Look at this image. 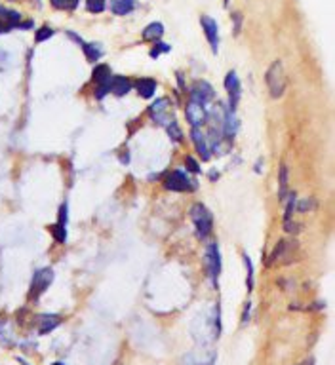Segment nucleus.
<instances>
[{"instance_id": "f257e3e1", "label": "nucleus", "mask_w": 335, "mask_h": 365, "mask_svg": "<svg viewBox=\"0 0 335 365\" xmlns=\"http://www.w3.org/2000/svg\"><path fill=\"white\" fill-rule=\"evenodd\" d=\"M265 80H267V88H269V93L272 99H280L286 91V86H288V78H286V73H284V65L282 61H274L267 69V75H265Z\"/></svg>"}, {"instance_id": "f03ea898", "label": "nucleus", "mask_w": 335, "mask_h": 365, "mask_svg": "<svg viewBox=\"0 0 335 365\" xmlns=\"http://www.w3.org/2000/svg\"><path fill=\"white\" fill-rule=\"evenodd\" d=\"M191 219L196 226V236L200 240H208L214 230V215L204 204H195L191 207Z\"/></svg>"}, {"instance_id": "7ed1b4c3", "label": "nucleus", "mask_w": 335, "mask_h": 365, "mask_svg": "<svg viewBox=\"0 0 335 365\" xmlns=\"http://www.w3.org/2000/svg\"><path fill=\"white\" fill-rule=\"evenodd\" d=\"M164 188L173 190V192H191V190L196 188V184L195 181L189 179V175L185 172L175 170V172H170L164 177Z\"/></svg>"}, {"instance_id": "20e7f679", "label": "nucleus", "mask_w": 335, "mask_h": 365, "mask_svg": "<svg viewBox=\"0 0 335 365\" xmlns=\"http://www.w3.org/2000/svg\"><path fill=\"white\" fill-rule=\"evenodd\" d=\"M206 270H208V278L212 281V285L217 287L219 274H221V253H219V246L216 242H212L206 249Z\"/></svg>"}, {"instance_id": "39448f33", "label": "nucleus", "mask_w": 335, "mask_h": 365, "mask_svg": "<svg viewBox=\"0 0 335 365\" xmlns=\"http://www.w3.org/2000/svg\"><path fill=\"white\" fill-rule=\"evenodd\" d=\"M185 114H187V120L193 128H202L208 122V108H206V105L198 103L195 99L189 101V105L185 108Z\"/></svg>"}, {"instance_id": "423d86ee", "label": "nucleus", "mask_w": 335, "mask_h": 365, "mask_svg": "<svg viewBox=\"0 0 335 365\" xmlns=\"http://www.w3.org/2000/svg\"><path fill=\"white\" fill-rule=\"evenodd\" d=\"M170 107H172L170 99L168 97H160V99H156L151 107H149V114H151V118L156 124L166 126L170 122Z\"/></svg>"}, {"instance_id": "0eeeda50", "label": "nucleus", "mask_w": 335, "mask_h": 365, "mask_svg": "<svg viewBox=\"0 0 335 365\" xmlns=\"http://www.w3.org/2000/svg\"><path fill=\"white\" fill-rule=\"evenodd\" d=\"M297 251V242H286L282 240L270 253V263H290Z\"/></svg>"}, {"instance_id": "6e6552de", "label": "nucleus", "mask_w": 335, "mask_h": 365, "mask_svg": "<svg viewBox=\"0 0 335 365\" xmlns=\"http://www.w3.org/2000/svg\"><path fill=\"white\" fill-rule=\"evenodd\" d=\"M54 279V270L52 269H42L38 270L31 279V297H38L40 293L48 289V285Z\"/></svg>"}, {"instance_id": "1a4fd4ad", "label": "nucleus", "mask_w": 335, "mask_h": 365, "mask_svg": "<svg viewBox=\"0 0 335 365\" xmlns=\"http://www.w3.org/2000/svg\"><path fill=\"white\" fill-rule=\"evenodd\" d=\"M111 69L109 65H98L94 69V82L98 84V93L96 97L98 99H103V97L109 93V82H111Z\"/></svg>"}, {"instance_id": "9d476101", "label": "nucleus", "mask_w": 335, "mask_h": 365, "mask_svg": "<svg viewBox=\"0 0 335 365\" xmlns=\"http://www.w3.org/2000/svg\"><path fill=\"white\" fill-rule=\"evenodd\" d=\"M200 23H202L206 38H208V42L212 46V52L217 54V48H219V27H217V21L214 17H210V15H202Z\"/></svg>"}, {"instance_id": "9b49d317", "label": "nucleus", "mask_w": 335, "mask_h": 365, "mask_svg": "<svg viewBox=\"0 0 335 365\" xmlns=\"http://www.w3.org/2000/svg\"><path fill=\"white\" fill-rule=\"evenodd\" d=\"M225 90H227L228 93V108H232V110H236V105H238V99H240V80H238V76L234 71H230L225 78Z\"/></svg>"}, {"instance_id": "f8f14e48", "label": "nucleus", "mask_w": 335, "mask_h": 365, "mask_svg": "<svg viewBox=\"0 0 335 365\" xmlns=\"http://www.w3.org/2000/svg\"><path fill=\"white\" fill-rule=\"evenodd\" d=\"M214 97H216V91H214V88L210 86L208 82H196L193 91H191V99H195V101L202 103V105H208Z\"/></svg>"}, {"instance_id": "ddd939ff", "label": "nucleus", "mask_w": 335, "mask_h": 365, "mask_svg": "<svg viewBox=\"0 0 335 365\" xmlns=\"http://www.w3.org/2000/svg\"><path fill=\"white\" fill-rule=\"evenodd\" d=\"M191 137H193V143H195V149L200 156V160L206 162L210 160V145H208V137L200 131V128H193L191 131Z\"/></svg>"}, {"instance_id": "4468645a", "label": "nucleus", "mask_w": 335, "mask_h": 365, "mask_svg": "<svg viewBox=\"0 0 335 365\" xmlns=\"http://www.w3.org/2000/svg\"><path fill=\"white\" fill-rule=\"evenodd\" d=\"M69 36H71L73 40H76L78 44H82V50H84V54H86L88 61H92V63H94V61H99V59H101L103 50L99 48L98 44H86L84 40H82V38H80V36H76L75 32H69Z\"/></svg>"}, {"instance_id": "2eb2a0df", "label": "nucleus", "mask_w": 335, "mask_h": 365, "mask_svg": "<svg viewBox=\"0 0 335 365\" xmlns=\"http://www.w3.org/2000/svg\"><path fill=\"white\" fill-rule=\"evenodd\" d=\"M109 90L114 93V95H126L131 90V82L126 76H111V82H109Z\"/></svg>"}, {"instance_id": "dca6fc26", "label": "nucleus", "mask_w": 335, "mask_h": 365, "mask_svg": "<svg viewBox=\"0 0 335 365\" xmlns=\"http://www.w3.org/2000/svg\"><path fill=\"white\" fill-rule=\"evenodd\" d=\"M288 188H290V170L286 164L280 166V173H278V200L284 202L288 196Z\"/></svg>"}, {"instance_id": "f3484780", "label": "nucleus", "mask_w": 335, "mask_h": 365, "mask_svg": "<svg viewBox=\"0 0 335 365\" xmlns=\"http://www.w3.org/2000/svg\"><path fill=\"white\" fill-rule=\"evenodd\" d=\"M135 88H137V93L143 99H151L154 95V91H156V82L152 78H139Z\"/></svg>"}, {"instance_id": "a211bd4d", "label": "nucleus", "mask_w": 335, "mask_h": 365, "mask_svg": "<svg viewBox=\"0 0 335 365\" xmlns=\"http://www.w3.org/2000/svg\"><path fill=\"white\" fill-rule=\"evenodd\" d=\"M135 8V0H112L111 10L114 15H128Z\"/></svg>"}, {"instance_id": "6ab92c4d", "label": "nucleus", "mask_w": 335, "mask_h": 365, "mask_svg": "<svg viewBox=\"0 0 335 365\" xmlns=\"http://www.w3.org/2000/svg\"><path fill=\"white\" fill-rule=\"evenodd\" d=\"M216 362V354L214 352H206L202 354H189L185 358V365H214Z\"/></svg>"}, {"instance_id": "aec40b11", "label": "nucleus", "mask_w": 335, "mask_h": 365, "mask_svg": "<svg viewBox=\"0 0 335 365\" xmlns=\"http://www.w3.org/2000/svg\"><path fill=\"white\" fill-rule=\"evenodd\" d=\"M164 34V25L162 23H151L145 27L143 31V40H151V42H158Z\"/></svg>"}, {"instance_id": "412c9836", "label": "nucleus", "mask_w": 335, "mask_h": 365, "mask_svg": "<svg viewBox=\"0 0 335 365\" xmlns=\"http://www.w3.org/2000/svg\"><path fill=\"white\" fill-rule=\"evenodd\" d=\"M59 325V316H42L40 318V327H38V333L46 335L50 333L54 327Z\"/></svg>"}, {"instance_id": "4be33fe9", "label": "nucleus", "mask_w": 335, "mask_h": 365, "mask_svg": "<svg viewBox=\"0 0 335 365\" xmlns=\"http://www.w3.org/2000/svg\"><path fill=\"white\" fill-rule=\"evenodd\" d=\"M166 131H168V135L172 137L173 143H179V141L183 139V133H181V129H179V126H177V122L175 120H170L168 124H166Z\"/></svg>"}, {"instance_id": "5701e85b", "label": "nucleus", "mask_w": 335, "mask_h": 365, "mask_svg": "<svg viewBox=\"0 0 335 365\" xmlns=\"http://www.w3.org/2000/svg\"><path fill=\"white\" fill-rule=\"evenodd\" d=\"M55 10H75L80 0H50Z\"/></svg>"}, {"instance_id": "b1692460", "label": "nucleus", "mask_w": 335, "mask_h": 365, "mask_svg": "<svg viewBox=\"0 0 335 365\" xmlns=\"http://www.w3.org/2000/svg\"><path fill=\"white\" fill-rule=\"evenodd\" d=\"M288 205H286V213H284V221H288V219H292L293 213H295V204H297V196L295 192H290L288 196Z\"/></svg>"}, {"instance_id": "393cba45", "label": "nucleus", "mask_w": 335, "mask_h": 365, "mask_svg": "<svg viewBox=\"0 0 335 365\" xmlns=\"http://www.w3.org/2000/svg\"><path fill=\"white\" fill-rule=\"evenodd\" d=\"M86 8L94 13H101L105 10V0H86Z\"/></svg>"}, {"instance_id": "a878e982", "label": "nucleus", "mask_w": 335, "mask_h": 365, "mask_svg": "<svg viewBox=\"0 0 335 365\" xmlns=\"http://www.w3.org/2000/svg\"><path fill=\"white\" fill-rule=\"evenodd\" d=\"M52 36H54V31H52L50 27H42V29H38V31H36L34 40L40 44V42H44V40H48V38H52Z\"/></svg>"}, {"instance_id": "bb28decb", "label": "nucleus", "mask_w": 335, "mask_h": 365, "mask_svg": "<svg viewBox=\"0 0 335 365\" xmlns=\"http://www.w3.org/2000/svg\"><path fill=\"white\" fill-rule=\"evenodd\" d=\"M244 265L248 269V289H253V265H251V259L248 255H244Z\"/></svg>"}, {"instance_id": "cd10ccee", "label": "nucleus", "mask_w": 335, "mask_h": 365, "mask_svg": "<svg viewBox=\"0 0 335 365\" xmlns=\"http://www.w3.org/2000/svg\"><path fill=\"white\" fill-rule=\"evenodd\" d=\"M170 50H172V46H170V44L158 42L156 46H154V48H152L151 52H149V55H151V57H158L160 54H164V52H170Z\"/></svg>"}, {"instance_id": "c85d7f7f", "label": "nucleus", "mask_w": 335, "mask_h": 365, "mask_svg": "<svg viewBox=\"0 0 335 365\" xmlns=\"http://www.w3.org/2000/svg\"><path fill=\"white\" fill-rule=\"evenodd\" d=\"M284 230L290 232V234H297L301 230V225H297L293 219H288V221H284Z\"/></svg>"}, {"instance_id": "c756f323", "label": "nucleus", "mask_w": 335, "mask_h": 365, "mask_svg": "<svg viewBox=\"0 0 335 365\" xmlns=\"http://www.w3.org/2000/svg\"><path fill=\"white\" fill-rule=\"evenodd\" d=\"M295 209L297 211H301V213H307V211H311V209H314V200H305V202H301V204H295Z\"/></svg>"}, {"instance_id": "7c9ffc66", "label": "nucleus", "mask_w": 335, "mask_h": 365, "mask_svg": "<svg viewBox=\"0 0 335 365\" xmlns=\"http://www.w3.org/2000/svg\"><path fill=\"white\" fill-rule=\"evenodd\" d=\"M185 162H187V166H189V170H191V172H193V173H198V172H200V164H198V162H196L195 158H191V156H187V158H185Z\"/></svg>"}, {"instance_id": "2f4dec72", "label": "nucleus", "mask_w": 335, "mask_h": 365, "mask_svg": "<svg viewBox=\"0 0 335 365\" xmlns=\"http://www.w3.org/2000/svg\"><path fill=\"white\" fill-rule=\"evenodd\" d=\"M232 19H234V34H238L242 29V15L236 11V13H232Z\"/></svg>"}, {"instance_id": "473e14b6", "label": "nucleus", "mask_w": 335, "mask_h": 365, "mask_svg": "<svg viewBox=\"0 0 335 365\" xmlns=\"http://www.w3.org/2000/svg\"><path fill=\"white\" fill-rule=\"evenodd\" d=\"M248 318H249V304H246V310H244V316H242V322L246 323L248 322Z\"/></svg>"}, {"instance_id": "72a5a7b5", "label": "nucleus", "mask_w": 335, "mask_h": 365, "mask_svg": "<svg viewBox=\"0 0 335 365\" xmlns=\"http://www.w3.org/2000/svg\"><path fill=\"white\" fill-rule=\"evenodd\" d=\"M0 32H6V29H4V25L0 23Z\"/></svg>"}, {"instance_id": "f704fd0d", "label": "nucleus", "mask_w": 335, "mask_h": 365, "mask_svg": "<svg viewBox=\"0 0 335 365\" xmlns=\"http://www.w3.org/2000/svg\"><path fill=\"white\" fill-rule=\"evenodd\" d=\"M52 365H65V364H63V362H55V364H52Z\"/></svg>"}]
</instances>
